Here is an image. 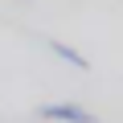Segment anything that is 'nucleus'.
Segmentation results:
<instances>
[{
  "label": "nucleus",
  "instance_id": "f257e3e1",
  "mask_svg": "<svg viewBox=\"0 0 123 123\" xmlns=\"http://www.w3.org/2000/svg\"><path fill=\"white\" fill-rule=\"evenodd\" d=\"M41 119H49V123H98V115L78 107V103H45Z\"/></svg>",
  "mask_w": 123,
  "mask_h": 123
},
{
  "label": "nucleus",
  "instance_id": "f03ea898",
  "mask_svg": "<svg viewBox=\"0 0 123 123\" xmlns=\"http://www.w3.org/2000/svg\"><path fill=\"white\" fill-rule=\"evenodd\" d=\"M49 49H53V53H57L62 62H70L74 70H90V62H86V57H82V53H78L74 45H66V41H49Z\"/></svg>",
  "mask_w": 123,
  "mask_h": 123
}]
</instances>
